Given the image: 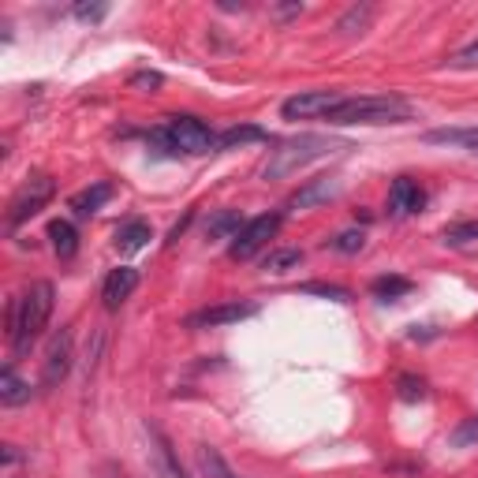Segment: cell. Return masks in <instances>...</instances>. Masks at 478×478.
Segmentation results:
<instances>
[{
	"mask_svg": "<svg viewBox=\"0 0 478 478\" xmlns=\"http://www.w3.org/2000/svg\"><path fill=\"white\" fill-rule=\"evenodd\" d=\"M49 314H53V284L49 281L30 284L23 296H15L8 303V340L19 356L30 351V344L41 337V329L49 325Z\"/></svg>",
	"mask_w": 478,
	"mask_h": 478,
	"instance_id": "1",
	"label": "cell"
},
{
	"mask_svg": "<svg viewBox=\"0 0 478 478\" xmlns=\"http://www.w3.org/2000/svg\"><path fill=\"white\" fill-rule=\"evenodd\" d=\"M411 120V105L397 94H363V97H344L337 109L329 113V123H404Z\"/></svg>",
	"mask_w": 478,
	"mask_h": 478,
	"instance_id": "2",
	"label": "cell"
},
{
	"mask_svg": "<svg viewBox=\"0 0 478 478\" xmlns=\"http://www.w3.org/2000/svg\"><path fill=\"white\" fill-rule=\"evenodd\" d=\"M332 150H337V142L325 138V135H299V138L277 142V147L269 150V161H265L262 176H265V180H284V176H292V172L306 169V164H314V161L329 157Z\"/></svg>",
	"mask_w": 478,
	"mask_h": 478,
	"instance_id": "3",
	"label": "cell"
},
{
	"mask_svg": "<svg viewBox=\"0 0 478 478\" xmlns=\"http://www.w3.org/2000/svg\"><path fill=\"white\" fill-rule=\"evenodd\" d=\"M164 131H169V142L176 147V154H210V150H221V135H214L205 128L202 120L195 116H169L164 123Z\"/></svg>",
	"mask_w": 478,
	"mask_h": 478,
	"instance_id": "4",
	"label": "cell"
},
{
	"mask_svg": "<svg viewBox=\"0 0 478 478\" xmlns=\"http://www.w3.org/2000/svg\"><path fill=\"white\" fill-rule=\"evenodd\" d=\"M277 228H281V214H258V217H251V221L239 228V236L228 243V255H232L236 262L255 258L262 247L277 236Z\"/></svg>",
	"mask_w": 478,
	"mask_h": 478,
	"instance_id": "5",
	"label": "cell"
},
{
	"mask_svg": "<svg viewBox=\"0 0 478 478\" xmlns=\"http://www.w3.org/2000/svg\"><path fill=\"white\" fill-rule=\"evenodd\" d=\"M53 195H56V183H53L49 176H30V180L15 191V198L8 202V228H19L23 221H30Z\"/></svg>",
	"mask_w": 478,
	"mask_h": 478,
	"instance_id": "6",
	"label": "cell"
},
{
	"mask_svg": "<svg viewBox=\"0 0 478 478\" xmlns=\"http://www.w3.org/2000/svg\"><path fill=\"white\" fill-rule=\"evenodd\" d=\"M344 97L348 94H340V90H303L284 101L281 116L284 120H329V113L337 109Z\"/></svg>",
	"mask_w": 478,
	"mask_h": 478,
	"instance_id": "7",
	"label": "cell"
},
{
	"mask_svg": "<svg viewBox=\"0 0 478 478\" xmlns=\"http://www.w3.org/2000/svg\"><path fill=\"white\" fill-rule=\"evenodd\" d=\"M75 363V340H71V329H56L49 344H46V363H41V385H60L71 373Z\"/></svg>",
	"mask_w": 478,
	"mask_h": 478,
	"instance_id": "8",
	"label": "cell"
},
{
	"mask_svg": "<svg viewBox=\"0 0 478 478\" xmlns=\"http://www.w3.org/2000/svg\"><path fill=\"white\" fill-rule=\"evenodd\" d=\"M147 438H150V467H154V474L157 478H187V471L176 460L172 441L164 438L157 423H147Z\"/></svg>",
	"mask_w": 478,
	"mask_h": 478,
	"instance_id": "9",
	"label": "cell"
},
{
	"mask_svg": "<svg viewBox=\"0 0 478 478\" xmlns=\"http://www.w3.org/2000/svg\"><path fill=\"white\" fill-rule=\"evenodd\" d=\"M258 306L255 303H217V306H205L198 314L187 318L191 329H217V325H236L243 318H255Z\"/></svg>",
	"mask_w": 478,
	"mask_h": 478,
	"instance_id": "10",
	"label": "cell"
},
{
	"mask_svg": "<svg viewBox=\"0 0 478 478\" xmlns=\"http://www.w3.org/2000/svg\"><path fill=\"white\" fill-rule=\"evenodd\" d=\"M423 202H426L423 187L415 183L411 176L392 180V187H389V214H392V217H411V214H419Z\"/></svg>",
	"mask_w": 478,
	"mask_h": 478,
	"instance_id": "11",
	"label": "cell"
},
{
	"mask_svg": "<svg viewBox=\"0 0 478 478\" xmlns=\"http://www.w3.org/2000/svg\"><path fill=\"white\" fill-rule=\"evenodd\" d=\"M138 288V269L120 265L105 277V288H101V299H105V310H120L123 303L131 299V292Z\"/></svg>",
	"mask_w": 478,
	"mask_h": 478,
	"instance_id": "12",
	"label": "cell"
},
{
	"mask_svg": "<svg viewBox=\"0 0 478 478\" xmlns=\"http://www.w3.org/2000/svg\"><path fill=\"white\" fill-rule=\"evenodd\" d=\"M154 239V228L147 224V221H128V224H120L116 228V251L120 255H135V251H142Z\"/></svg>",
	"mask_w": 478,
	"mask_h": 478,
	"instance_id": "13",
	"label": "cell"
},
{
	"mask_svg": "<svg viewBox=\"0 0 478 478\" xmlns=\"http://www.w3.org/2000/svg\"><path fill=\"white\" fill-rule=\"evenodd\" d=\"M337 195H340V183H337V180H314L310 187H303L299 195L288 198V205H292V210H306V205L329 202V198H337Z\"/></svg>",
	"mask_w": 478,
	"mask_h": 478,
	"instance_id": "14",
	"label": "cell"
},
{
	"mask_svg": "<svg viewBox=\"0 0 478 478\" xmlns=\"http://www.w3.org/2000/svg\"><path fill=\"white\" fill-rule=\"evenodd\" d=\"M109 198H113V183H94V187H87V191L71 195V210H75L79 217H90V214H97Z\"/></svg>",
	"mask_w": 478,
	"mask_h": 478,
	"instance_id": "15",
	"label": "cell"
},
{
	"mask_svg": "<svg viewBox=\"0 0 478 478\" xmlns=\"http://www.w3.org/2000/svg\"><path fill=\"white\" fill-rule=\"evenodd\" d=\"M0 404H4V407H23V404H30V385L19 378L12 366L0 373Z\"/></svg>",
	"mask_w": 478,
	"mask_h": 478,
	"instance_id": "16",
	"label": "cell"
},
{
	"mask_svg": "<svg viewBox=\"0 0 478 478\" xmlns=\"http://www.w3.org/2000/svg\"><path fill=\"white\" fill-rule=\"evenodd\" d=\"M49 239H53V251L60 258H75L79 251V232H75V224L71 221H49Z\"/></svg>",
	"mask_w": 478,
	"mask_h": 478,
	"instance_id": "17",
	"label": "cell"
},
{
	"mask_svg": "<svg viewBox=\"0 0 478 478\" xmlns=\"http://www.w3.org/2000/svg\"><path fill=\"white\" fill-rule=\"evenodd\" d=\"M247 221L236 214V210H221V214H214L210 217V224H205V239H236L239 236V228H243Z\"/></svg>",
	"mask_w": 478,
	"mask_h": 478,
	"instance_id": "18",
	"label": "cell"
},
{
	"mask_svg": "<svg viewBox=\"0 0 478 478\" xmlns=\"http://www.w3.org/2000/svg\"><path fill=\"white\" fill-rule=\"evenodd\" d=\"M198 471H202V478H239L232 467L224 464V456L214 449V445H198Z\"/></svg>",
	"mask_w": 478,
	"mask_h": 478,
	"instance_id": "19",
	"label": "cell"
},
{
	"mask_svg": "<svg viewBox=\"0 0 478 478\" xmlns=\"http://www.w3.org/2000/svg\"><path fill=\"white\" fill-rule=\"evenodd\" d=\"M299 265H303L299 247H281V251H269L265 262H262V269H265V273H273V277L288 273V269H299Z\"/></svg>",
	"mask_w": 478,
	"mask_h": 478,
	"instance_id": "20",
	"label": "cell"
},
{
	"mask_svg": "<svg viewBox=\"0 0 478 478\" xmlns=\"http://www.w3.org/2000/svg\"><path fill=\"white\" fill-rule=\"evenodd\" d=\"M373 4H356V8H348L340 19H337V30L340 34H363V30H370V23H373Z\"/></svg>",
	"mask_w": 478,
	"mask_h": 478,
	"instance_id": "21",
	"label": "cell"
},
{
	"mask_svg": "<svg viewBox=\"0 0 478 478\" xmlns=\"http://www.w3.org/2000/svg\"><path fill=\"white\" fill-rule=\"evenodd\" d=\"M441 239L449 247H474L478 243V221H456V224H449L441 232Z\"/></svg>",
	"mask_w": 478,
	"mask_h": 478,
	"instance_id": "22",
	"label": "cell"
},
{
	"mask_svg": "<svg viewBox=\"0 0 478 478\" xmlns=\"http://www.w3.org/2000/svg\"><path fill=\"white\" fill-rule=\"evenodd\" d=\"M370 292L373 296H378V299H400V296H407L411 292V281L407 277H378V281H373L370 284Z\"/></svg>",
	"mask_w": 478,
	"mask_h": 478,
	"instance_id": "23",
	"label": "cell"
},
{
	"mask_svg": "<svg viewBox=\"0 0 478 478\" xmlns=\"http://www.w3.org/2000/svg\"><path fill=\"white\" fill-rule=\"evenodd\" d=\"M265 131L262 128H228L221 135V150H232V147H243V142H262Z\"/></svg>",
	"mask_w": 478,
	"mask_h": 478,
	"instance_id": "24",
	"label": "cell"
},
{
	"mask_svg": "<svg viewBox=\"0 0 478 478\" xmlns=\"http://www.w3.org/2000/svg\"><path fill=\"white\" fill-rule=\"evenodd\" d=\"M299 292L303 296H322V299H332V303H348L351 299V292L340 288V284H303Z\"/></svg>",
	"mask_w": 478,
	"mask_h": 478,
	"instance_id": "25",
	"label": "cell"
},
{
	"mask_svg": "<svg viewBox=\"0 0 478 478\" xmlns=\"http://www.w3.org/2000/svg\"><path fill=\"white\" fill-rule=\"evenodd\" d=\"M366 247V236L356 232V228H348V232H340L337 239H332V251H340V255H359Z\"/></svg>",
	"mask_w": 478,
	"mask_h": 478,
	"instance_id": "26",
	"label": "cell"
},
{
	"mask_svg": "<svg viewBox=\"0 0 478 478\" xmlns=\"http://www.w3.org/2000/svg\"><path fill=\"white\" fill-rule=\"evenodd\" d=\"M452 445L456 449H467V445H478V415H471V419H464L460 426L452 430Z\"/></svg>",
	"mask_w": 478,
	"mask_h": 478,
	"instance_id": "27",
	"label": "cell"
},
{
	"mask_svg": "<svg viewBox=\"0 0 478 478\" xmlns=\"http://www.w3.org/2000/svg\"><path fill=\"white\" fill-rule=\"evenodd\" d=\"M397 389H400V400H423L426 397V382L423 378H411V373H404V378L397 382Z\"/></svg>",
	"mask_w": 478,
	"mask_h": 478,
	"instance_id": "28",
	"label": "cell"
},
{
	"mask_svg": "<svg viewBox=\"0 0 478 478\" xmlns=\"http://www.w3.org/2000/svg\"><path fill=\"white\" fill-rule=\"evenodd\" d=\"M161 82H164V75H161V71H138V75H131V90L157 94V90H161Z\"/></svg>",
	"mask_w": 478,
	"mask_h": 478,
	"instance_id": "29",
	"label": "cell"
},
{
	"mask_svg": "<svg viewBox=\"0 0 478 478\" xmlns=\"http://www.w3.org/2000/svg\"><path fill=\"white\" fill-rule=\"evenodd\" d=\"M109 15V4H75V19H82V23H101V19Z\"/></svg>",
	"mask_w": 478,
	"mask_h": 478,
	"instance_id": "30",
	"label": "cell"
},
{
	"mask_svg": "<svg viewBox=\"0 0 478 478\" xmlns=\"http://www.w3.org/2000/svg\"><path fill=\"white\" fill-rule=\"evenodd\" d=\"M449 64H452V68H478V41H471V46L460 49V53H452Z\"/></svg>",
	"mask_w": 478,
	"mask_h": 478,
	"instance_id": "31",
	"label": "cell"
},
{
	"mask_svg": "<svg viewBox=\"0 0 478 478\" xmlns=\"http://www.w3.org/2000/svg\"><path fill=\"white\" fill-rule=\"evenodd\" d=\"M101 348H105V332H94V344H87V382H90V373H94V366H97V359H101Z\"/></svg>",
	"mask_w": 478,
	"mask_h": 478,
	"instance_id": "32",
	"label": "cell"
},
{
	"mask_svg": "<svg viewBox=\"0 0 478 478\" xmlns=\"http://www.w3.org/2000/svg\"><path fill=\"white\" fill-rule=\"evenodd\" d=\"M12 464H19V452H15V445H4V467H12Z\"/></svg>",
	"mask_w": 478,
	"mask_h": 478,
	"instance_id": "33",
	"label": "cell"
}]
</instances>
